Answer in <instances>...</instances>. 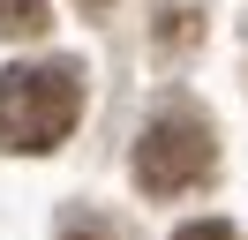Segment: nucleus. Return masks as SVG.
I'll list each match as a JSON object with an SVG mask.
<instances>
[{"label": "nucleus", "mask_w": 248, "mask_h": 240, "mask_svg": "<svg viewBox=\"0 0 248 240\" xmlns=\"http://www.w3.org/2000/svg\"><path fill=\"white\" fill-rule=\"evenodd\" d=\"M83 120V68L76 60H23L0 68V150H53Z\"/></svg>", "instance_id": "nucleus-1"}, {"label": "nucleus", "mask_w": 248, "mask_h": 240, "mask_svg": "<svg viewBox=\"0 0 248 240\" xmlns=\"http://www.w3.org/2000/svg\"><path fill=\"white\" fill-rule=\"evenodd\" d=\"M211 165H218V143H211V120L196 105H166L136 135V188L143 195H181L196 180H211Z\"/></svg>", "instance_id": "nucleus-2"}, {"label": "nucleus", "mask_w": 248, "mask_h": 240, "mask_svg": "<svg viewBox=\"0 0 248 240\" xmlns=\"http://www.w3.org/2000/svg\"><path fill=\"white\" fill-rule=\"evenodd\" d=\"M196 0H166L158 8V53H181V45H196Z\"/></svg>", "instance_id": "nucleus-3"}, {"label": "nucleus", "mask_w": 248, "mask_h": 240, "mask_svg": "<svg viewBox=\"0 0 248 240\" xmlns=\"http://www.w3.org/2000/svg\"><path fill=\"white\" fill-rule=\"evenodd\" d=\"M53 8L46 0H0V38H46Z\"/></svg>", "instance_id": "nucleus-4"}, {"label": "nucleus", "mask_w": 248, "mask_h": 240, "mask_svg": "<svg viewBox=\"0 0 248 240\" xmlns=\"http://www.w3.org/2000/svg\"><path fill=\"white\" fill-rule=\"evenodd\" d=\"M61 240H121V233L98 225V218H83V210H68V218H61Z\"/></svg>", "instance_id": "nucleus-5"}, {"label": "nucleus", "mask_w": 248, "mask_h": 240, "mask_svg": "<svg viewBox=\"0 0 248 240\" xmlns=\"http://www.w3.org/2000/svg\"><path fill=\"white\" fill-rule=\"evenodd\" d=\"M173 240H233V225L226 218H196V225H181Z\"/></svg>", "instance_id": "nucleus-6"}, {"label": "nucleus", "mask_w": 248, "mask_h": 240, "mask_svg": "<svg viewBox=\"0 0 248 240\" xmlns=\"http://www.w3.org/2000/svg\"><path fill=\"white\" fill-rule=\"evenodd\" d=\"M76 8H91V15H106V8H113V0H76Z\"/></svg>", "instance_id": "nucleus-7"}]
</instances>
